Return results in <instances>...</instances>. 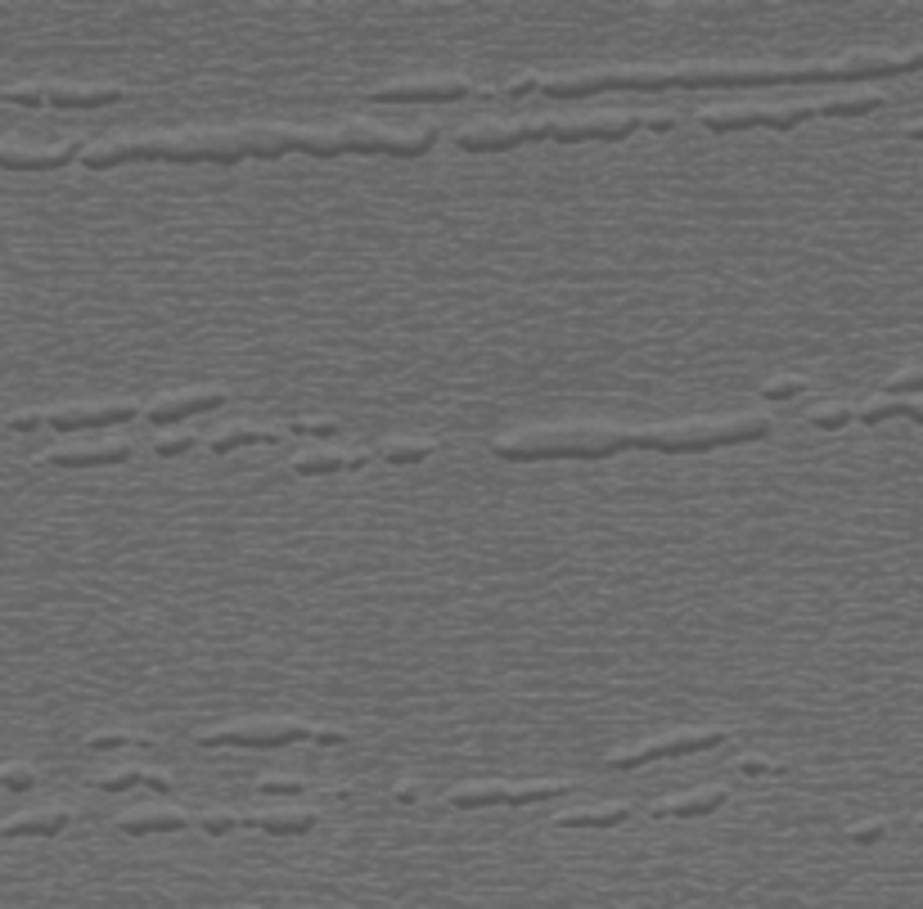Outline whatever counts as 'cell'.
Here are the masks:
<instances>
[{
  "label": "cell",
  "instance_id": "f6af8a7d",
  "mask_svg": "<svg viewBox=\"0 0 923 909\" xmlns=\"http://www.w3.org/2000/svg\"><path fill=\"white\" fill-rule=\"evenodd\" d=\"M914 824H919V828H923V815H919V819H914Z\"/></svg>",
  "mask_w": 923,
  "mask_h": 909
},
{
  "label": "cell",
  "instance_id": "8992f818",
  "mask_svg": "<svg viewBox=\"0 0 923 909\" xmlns=\"http://www.w3.org/2000/svg\"><path fill=\"white\" fill-rule=\"evenodd\" d=\"M725 739H734V730H681V734H662V739H649L640 747H622L608 756V770H640L649 762H667V756H689V752H708V747H721Z\"/></svg>",
  "mask_w": 923,
  "mask_h": 909
},
{
  "label": "cell",
  "instance_id": "ee69618b",
  "mask_svg": "<svg viewBox=\"0 0 923 909\" xmlns=\"http://www.w3.org/2000/svg\"><path fill=\"white\" fill-rule=\"evenodd\" d=\"M910 59H914V68H923V50H914V55H910Z\"/></svg>",
  "mask_w": 923,
  "mask_h": 909
},
{
  "label": "cell",
  "instance_id": "7c38bea8",
  "mask_svg": "<svg viewBox=\"0 0 923 909\" xmlns=\"http://www.w3.org/2000/svg\"><path fill=\"white\" fill-rule=\"evenodd\" d=\"M82 154H86V140H59L50 149H27L19 140H0V167L5 172H55L72 158L82 163Z\"/></svg>",
  "mask_w": 923,
  "mask_h": 909
},
{
  "label": "cell",
  "instance_id": "5b68a950",
  "mask_svg": "<svg viewBox=\"0 0 923 909\" xmlns=\"http://www.w3.org/2000/svg\"><path fill=\"white\" fill-rule=\"evenodd\" d=\"M810 118H820L816 99H793V104H712L698 113V122L708 131L725 135V131H753V127H766V131H793Z\"/></svg>",
  "mask_w": 923,
  "mask_h": 909
},
{
  "label": "cell",
  "instance_id": "74e56055",
  "mask_svg": "<svg viewBox=\"0 0 923 909\" xmlns=\"http://www.w3.org/2000/svg\"><path fill=\"white\" fill-rule=\"evenodd\" d=\"M734 770H738V775H748V779H753V775H757V779H761V775H780V766H774L770 756H753V752H748V756H738Z\"/></svg>",
  "mask_w": 923,
  "mask_h": 909
},
{
  "label": "cell",
  "instance_id": "f546056e",
  "mask_svg": "<svg viewBox=\"0 0 923 909\" xmlns=\"http://www.w3.org/2000/svg\"><path fill=\"white\" fill-rule=\"evenodd\" d=\"M144 775H150V766H122V770H108V775H95L91 783L104 788V792H127V788H140Z\"/></svg>",
  "mask_w": 923,
  "mask_h": 909
},
{
  "label": "cell",
  "instance_id": "9a60e30c",
  "mask_svg": "<svg viewBox=\"0 0 923 909\" xmlns=\"http://www.w3.org/2000/svg\"><path fill=\"white\" fill-rule=\"evenodd\" d=\"M42 91L50 108H108L131 95L127 86H82V82H42Z\"/></svg>",
  "mask_w": 923,
  "mask_h": 909
},
{
  "label": "cell",
  "instance_id": "1f68e13d",
  "mask_svg": "<svg viewBox=\"0 0 923 909\" xmlns=\"http://www.w3.org/2000/svg\"><path fill=\"white\" fill-rule=\"evenodd\" d=\"M36 783V770L27 762H5L0 766V788H10V792H27Z\"/></svg>",
  "mask_w": 923,
  "mask_h": 909
},
{
  "label": "cell",
  "instance_id": "ba28073f",
  "mask_svg": "<svg viewBox=\"0 0 923 909\" xmlns=\"http://www.w3.org/2000/svg\"><path fill=\"white\" fill-rule=\"evenodd\" d=\"M528 140H549V118H519V122H473L455 135L460 149L469 154H505V149H519Z\"/></svg>",
  "mask_w": 923,
  "mask_h": 909
},
{
  "label": "cell",
  "instance_id": "484cf974",
  "mask_svg": "<svg viewBox=\"0 0 923 909\" xmlns=\"http://www.w3.org/2000/svg\"><path fill=\"white\" fill-rule=\"evenodd\" d=\"M568 783L564 779H541V783H519V788H509V806H536V802H554V798H564Z\"/></svg>",
  "mask_w": 923,
  "mask_h": 909
},
{
  "label": "cell",
  "instance_id": "ab89813d",
  "mask_svg": "<svg viewBox=\"0 0 923 909\" xmlns=\"http://www.w3.org/2000/svg\"><path fill=\"white\" fill-rule=\"evenodd\" d=\"M672 127H676L672 113H649V131H672Z\"/></svg>",
  "mask_w": 923,
  "mask_h": 909
},
{
  "label": "cell",
  "instance_id": "d4e9b609",
  "mask_svg": "<svg viewBox=\"0 0 923 909\" xmlns=\"http://www.w3.org/2000/svg\"><path fill=\"white\" fill-rule=\"evenodd\" d=\"M433 450H437L433 437H388V441H379V454L388 464H419Z\"/></svg>",
  "mask_w": 923,
  "mask_h": 909
},
{
  "label": "cell",
  "instance_id": "52a82bcc",
  "mask_svg": "<svg viewBox=\"0 0 923 909\" xmlns=\"http://www.w3.org/2000/svg\"><path fill=\"white\" fill-rule=\"evenodd\" d=\"M649 127V113H585V118H549V140L585 144V140H626Z\"/></svg>",
  "mask_w": 923,
  "mask_h": 909
},
{
  "label": "cell",
  "instance_id": "60d3db41",
  "mask_svg": "<svg viewBox=\"0 0 923 909\" xmlns=\"http://www.w3.org/2000/svg\"><path fill=\"white\" fill-rule=\"evenodd\" d=\"M144 788H154V792H171V779H167V775H158V770H150V775H144Z\"/></svg>",
  "mask_w": 923,
  "mask_h": 909
},
{
  "label": "cell",
  "instance_id": "4dcf8cb0",
  "mask_svg": "<svg viewBox=\"0 0 923 909\" xmlns=\"http://www.w3.org/2000/svg\"><path fill=\"white\" fill-rule=\"evenodd\" d=\"M154 739L150 734H127V730H104V734H91L86 747L91 752H108V747H150Z\"/></svg>",
  "mask_w": 923,
  "mask_h": 909
},
{
  "label": "cell",
  "instance_id": "4316f807",
  "mask_svg": "<svg viewBox=\"0 0 923 909\" xmlns=\"http://www.w3.org/2000/svg\"><path fill=\"white\" fill-rule=\"evenodd\" d=\"M806 424H810V428H825V433H838V428H847V424H856V405H847V401L816 405V410H806Z\"/></svg>",
  "mask_w": 923,
  "mask_h": 909
},
{
  "label": "cell",
  "instance_id": "6da1fadb",
  "mask_svg": "<svg viewBox=\"0 0 923 909\" xmlns=\"http://www.w3.org/2000/svg\"><path fill=\"white\" fill-rule=\"evenodd\" d=\"M244 131H154V135H114L86 144L82 167L108 172L122 163H244Z\"/></svg>",
  "mask_w": 923,
  "mask_h": 909
},
{
  "label": "cell",
  "instance_id": "8d00e7d4",
  "mask_svg": "<svg viewBox=\"0 0 923 909\" xmlns=\"http://www.w3.org/2000/svg\"><path fill=\"white\" fill-rule=\"evenodd\" d=\"M199 446V437L194 433H167V437H158L154 441V450L163 454V460H171V454H185V450H194Z\"/></svg>",
  "mask_w": 923,
  "mask_h": 909
},
{
  "label": "cell",
  "instance_id": "5bb4252c",
  "mask_svg": "<svg viewBox=\"0 0 923 909\" xmlns=\"http://www.w3.org/2000/svg\"><path fill=\"white\" fill-rule=\"evenodd\" d=\"M369 464V450H334V446H316V450H298L288 460V469L298 477H324V473H356Z\"/></svg>",
  "mask_w": 923,
  "mask_h": 909
},
{
  "label": "cell",
  "instance_id": "277c9868",
  "mask_svg": "<svg viewBox=\"0 0 923 909\" xmlns=\"http://www.w3.org/2000/svg\"><path fill=\"white\" fill-rule=\"evenodd\" d=\"M288 743H324L343 747V730H324L307 721H284V716H257V721H230L199 734V747H288Z\"/></svg>",
  "mask_w": 923,
  "mask_h": 909
},
{
  "label": "cell",
  "instance_id": "44dd1931",
  "mask_svg": "<svg viewBox=\"0 0 923 909\" xmlns=\"http://www.w3.org/2000/svg\"><path fill=\"white\" fill-rule=\"evenodd\" d=\"M293 154H311V158H339V154H347L339 122L334 127H293Z\"/></svg>",
  "mask_w": 923,
  "mask_h": 909
},
{
  "label": "cell",
  "instance_id": "ffe728a7",
  "mask_svg": "<svg viewBox=\"0 0 923 909\" xmlns=\"http://www.w3.org/2000/svg\"><path fill=\"white\" fill-rule=\"evenodd\" d=\"M185 824H190V815L176 811V806H158V811H131L118 819V828L127 833V838H144V833H180Z\"/></svg>",
  "mask_w": 923,
  "mask_h": 909
},
{
  "label": "cell",
  "instance_id": "836d02e7",
  "mask_svg": "<svg viewBox=\"0 0 923 909\" xmlns=\"http://www.w3.org/2000/svg\"><path fill=\"white\" fill-rule=\"evenodd\" d=\"M199 824H203V833H212V838H226V833L244 828V815H235V811H208V815H199Z\"/></svg>",
  "mask_w": 923,
  "mask_h": 909
},
{
  "label": "cell",
  "instance_id": "2e32d148",
  "mask_svg": "<svg viewBox=\"0 0 923 909\" xmlns=\"http://www.w3.org/2000/svg\"><path fill=\"white\" fill-rule=\"evenodd\" d=\"M730 802V788L721 783H708V788H694V792H681V798H667V802H653L649 815L653 819H698V815H712L717 806Z\"/></svg>",
  "mask_w": 923,
  "mask_h": 909
},
{
  "label": "cell",
  "instance_id": "7402d4cb",
  "mask_svg": "<svg viewBox=\"0 0 923 909\" xmlns=\"http://www.w3.org/2000/svg\"><path fill=\"white\" fill-rule=\"evenodd\" d=\"M275 441H284V428H257V424H230L208 437V446L216 454H230L239 446H275Z\"/></svg>",
  "mask_w": 923,
  "mask_h": 909
},
{
  "label": "cell",
  "instance_id": "7a4b0ae2",
  "mask_svg": "<svg viewBox=\"0 0 923 909\" xmlns=\"http://www.w3.org/2000/svg\"><path fill=\"white\" fill-rule=\"evenodd\" d=\"M492 450L509 464L536 460H608L636 450V433L617 424H559V428H513L492 441Z\"/></svg>",
  "mask_w": 923,
  "mask_h": 909
},
{
  "label": "cell",
  "instance_id": "3957f363",
  "mask_svg": "<svg viewBox=\"0 0 923 909\" xmlns=\"http://www.w3.org/2000/svg\"><path fill=\"white\" fill-rule=\"evenodd\" d=\"M774 433L770 414H738V420H689V424H662L636 433V450H662V454H703L717 446H748L766 441Z\"/></svg>",
  "mask_w": 923,
  "mask_h": 909
},
{
  "label": "cell",
  "instance_id": "cb8c5ba5",
  "mask_svg": "<svg viewBox=\"0 0 923 909\" xmlns=\"http://www.w3.org/2000/svg\"><path fill=\"white\" fill-rule=\"evenodd\" d=\"M883 104V91H856V95H829V99H816L820 118H865V113H878Z\"/></svg>",
  "mask_w": 923,
  "mask_h": 909
},
{
  "label": "cell",
  "instance_id": "7bdbcfd3",
  "mask_svg": "<svg viewBox=\"0 0 923 909\" xmlns=\"http://www.w3.org/2000/svg\"><path fill=\"white\" fill-rule=\"evenodd\" d=\"M906 140H914V144H923V118H919V122H910V127H906Z\"/></svg>",
  "mask_w": 923,
  "mask_h": 909
},
{
  "label": "cell",
  "instance_id": "d6986e66",
  "mask_svg": "<svg viewBox=\"0 0 923 909\" xmlns=\"http://www.w3.org/2000/svg\"><path fill=\"white\" fill-rule=\"evenodd\" d=\"M244 828H262L271 838H303L316 828V811H262V815H244Z\"/></svg>",
  "mask_w": 923,
  "mask_h": 909
},
{
  "label": "cell",
  "instance_id": "e0dca14e",
  "mask_svg": "<svg viewBox=\"0 0 923 909\" xmlns=\"http://www.w3.org/2000/svg\"><path fill=\"white\" fill-rule=\"evenodd\" d=\"M68 824H72V811L55 802V806H42V811L0 819V838H59Z\"/></svg>",
  "mask_w": 923,
  "mask_h": 909
},
{
  "label": "cell",
  "instance_id": "603a6c76",
  "mask_svg": "<svg viewBox=\"0 0 923 909\" xmlns=\"http://www.w3.org/2000/svg\"><path fill=\"white\" fill-rule=\"evenodd\" d=\"M447 806L455 811H483V806H509L505 783H460L447 792Z\"/></svg>",
  "mask_w": 923,
  "mask_h": 909
},
{
  "label": "cell",
  "instance_id": "4fadbf2b",
  "mask_svg": "<svg viewBox=\"0 0 923 909\" xmlns=\"http://www.w3.org/2000/svg\"><path fill=\"white\" fill-rule=\"evenodd\" d=\"M131 441H99V446H59V450H46L42 460L55 464V469H114V464H127L131 460Z\"/></svg>",
  "mask_w": 923,
  "mask_h": 909
},
{
  "label": "cell",
  "instance_id": "d590c367",
  "mask_svg": "<svg viewBox=\"0 0 923 909\" xmlns=\"http://www.w3.org/2000/svg\"><path fill=\"white\" fill-rule=\"evenodd\" d=\"M847 838H852V842H861V847H874V842H883V838H888V824H883V819L852 824V828H847Z\"/></svg>",
  "mask_w": 923,
  "mask_h": 909
},
{
  "label": "cell",
  "instance_id": "9c48e42d",
  "mask_svg": "<svg viewBox=\"0 0 923 909\" xmlns=\"http://www.w3.org/2000/svg\"><path fill=\"white\" fill-rule=\"evenodd\" d=\"M46 414V428L55 433H78V428H114L127 424L135 414H144L135 401H78V405H50Z\"/></svg>",
  "mask_w": 923,
  "mask_h": 909
},
{
  "label": "cell",
  "instance_id": "8fae6325",
  "mask_svg": "<svg viewBox=\"0 0 923 909\" xmlns=\"http://www.w3.org/2000/svg\"><path fill=\"white\" fill-rule=\"evenodd\" d=\"M230 401L226 388H190V392H163L154 397L150 405H144V420L167 428V424H180V420H190V414H203V410H221Z\"/></svg>",
  "mask_w": 923,
  "mask_h": 909
},
{
  "label": "cell",
  "instance_id": "f35d334b",
  "mask_svg": "<svg viewBox=\"0 0 923 909\" xmlns=\"http://www.w3.org/2000/svg\"><path fill=\"white\" fill-rule=\"evenodd\" d=\"M10 433H36V428H46V414L42 410H27V414H10L5 420Z\"/></svg>",
  "mask_w": 923,
  "mask_h": 909
},
{
  "label": "cell",
  "instance_id": "83f0119b",
  "mask_svg": "<svg viewBox=\"0 0 923 909\" xmlns=\"http://www.w3.org/2000/svg\"><path fill=\"white\" fill-rule=\"evenodd\" d=\"M339 420H320V414H298V420H288L284 433L293 437H316V441H329V437H339Z\"/></svg>",
  "mask_w": 923,
  "mask_h": 909
},
{
  "label": "cell",
  "instance_id": "d6a6232c",
  "mask_svg": "<svg viewBox=\"0 0 923 909\" xmlns=\"http://www.w3.org/2000/svg\"><path fill=\"white\" fill-rule=\"evenodd\" d=\"M257 792H267V798H303V792H307V779H280V775H267V779H257Z\"/></svg>",
  "mask_w": 923,
  "mask_h": 909
},
{
  "label": "cell",
  "instance_id": "f1b7e54d",
  "mask_svg": "<svg viewBox=\"0 0 923 909\" xmlns=\"http://www.w3.org/2000/svg\"><path fill=\"white\" fill-rule=\"evenodd\" d=\"M806 392V378L802 374H774L761 383V401H793Z\"/></svg>",
  "mask_w": 923,
  "mask_h": 909
},
{
  "label": "cell",
  "instance_id": "30bf717a",
  "mask_svg": "<svg viewBox=\"0 0 923 909\" xmlns=\"http://www.w3.org/2000/svg\"><path fill=\"white\" fill-rule=\"evenodd\" d=\"M469 95H473L469 78H405V82L369 86V99H379V104H451V99H469Z\"/></svg>",
  "mask_w": 923,
  "mask_h": 909
},
{
  "label": "cell",
  "instance_id": "ac0fdd59",
  "mask_svg": "<svg viewBox=\"0 0 923 909\" xmlns=\"http://www.w3.org/2000/svg\"><path fill=\"white\" fill-rule=\"evenodd\" d=\"M631 819V806L626 802H600V806H581V811H559L554 824L559 828H622Z\"/></svg>",
  "mask_w": 923,
  "mask_h": 909
},
{
  "label": "cell",
  "instance_id": "e575fe53",
  "mask_svg": "<svg viewBox=\"0 0 923 909\" xmlns=\"http://www.w3.org/2000/svg\"><path fill=\"white\" fill-rule=\"evenodd\" d=\"M888 397H914V392H923V369H901V374H892L888 378V388H883Z\"/></svg>",
  "mask_w": 923,
  "mask_h": 909
},
{
  "label": "cell",
  "instance_id": "b9f144b4",
  "mask_svg": "<svg viewBox=\"0 0 923 909\" xmlns=\"http://www.w3.org/2000/svg\"><path fill=\"white\" fill-rule=\"evenodd\" d=\"M415 798H419L415 783H401V788H397V802H415Z\"/></svg>",
  "mask_w": 923,
  "mask_h": 909
}]
</instances>
